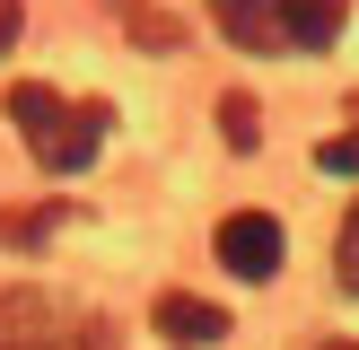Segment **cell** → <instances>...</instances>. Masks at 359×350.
I'll list each match as a JSON object with an SVG mask.
<instances>
[{
	"label": "cell",
	"instance_id": "6da1fadb",
	"mask_svg": "<svg viewBox=\"0 0 359 350\" xmlns=\"http://www.w3.org/2000/svg\"><path fill=\"white\" fill-rule=\"evenodd\" d=\"M9 122H18V140H27V158L44 175H79L88 158L105 149L114 105L105 97H62V88H44V79H18L9 88Z\"/></svg>",
	"mask_w": 359,
	"mask_h": 350
},
{
	"label": "cell",
	"instance_id": "7a4b0ae2",
	"mask_svg": "<svg viewBox=\"0 0 359 350\" xmlns=\"http://www.w3.org/2000/svg\"><path fill=\"white\" fill-rule=\"evenodd\" d=\"M0 350H114V324L62 307L35 280H0Z\"/></svg>",
	"mask_w": 359,
	"mask_h": 350
},
{
	"label": "cell",
	"instance_id": "3957f363",
	"mask_svg": "<svg viewBox=\"0 0 359 350\" xmlns=\"http://www.w3.org/2000/svg\"><path fill=\"white\" fill-rule=\"evenodd\" d=\"M280 254H290V237H280L272 210H228V219H219V262L237 280H272Z\"/></svg>",
	"mask_w": 359,
	"mask_h": 350
},
{
	"label": "cell",
	"instance_id": "277c9868",
	"mask_svg": "<svg viewBox=\"0 0 359 350\" xmlns=\"http://www.w3.org/2000/svg\"><path fill=\"white\" fill-rule=\"evenodd\" d=\"M149 324L167 332L175 350H202V342H219V332H228V315L210 307V298H193V289H167V298L149 307Z\"/></svg>",
	"mask_w": 359,
	"mask_h": 350
},
{
	"label": "cell",
	"instance_id": "5b68a950",
	"mask_svg": "<svg viewBox=\"0 0 359 350\" xmlns=\"http://www.w3.org/2000/svg\"><path fill=\"white\" fill-rule=\"evenodd\" d=\"M210 27L237 52H280V0H210Z\"/></svg>",
	"mask_w": 359,
	"mask_h": 350
},
{
	"label": "cell",
	"instance_id": "8992f818",
	"mask_svg": "<svg viewBox=\"0 0 359 350\" xmlns=\"http://www.w3.org/2000/svg\"><path fill=\"white\" fill-rule=\"evenodd\" d=\"M342 9L351 0H280V44L290 52H325L342 35Z\"/></svg>",
	"mask_w": 359,
	"mask_h": 350
},
{
	"label": "cell",
	"instance_id": "52a82bcc",
	"mask_svg": "<svg viewBox=\"0 0 359 350\" xmlns=\"http://www.w3.org/2000/svg\"><path fill=\"white\" fill-rule=\"evenodd\" d=\"M219 122H228V149H255V140H263L255 97H245V88H228V97H219Z\"/></svg>",
	"mask_w": 359,
	"mask_h": 350
},
{
	"label": "cell",
	"instance_id": "ba28073f",
	"mask_svg": "<svg viewBox=\"0 0 359 350\" xmlns=\"http://www.w3.org/2000/svg\"><path fill=\"white\" fill-rule=\"evenodd\" d=\"M333 280L359 298V202H351V219H342V237H333Z\"/></svg>",
	"mask_w": 359,
	"mask_h": 350
},
{
	"label": "cell",
	"instance_id": "9c48e42d",
	"mask_svg": "<svg viewBox=\"0 0 359 350\" xmlns=\"http://www.w3.org/2000/svg\"><path fill=\"white\" fill-rule=\"evenodd\" d=\"M351 122H359V105H351ZM316 167L325 175H359V132H333L325 149H316Z\"/></svg>",
	"mask_w": 359,
	"mask_h": 350
},
{
	"label": "cell",
	"instance_id": "30bf717a",
	"mask_svg": "<svg viewBox=\"0 0 359 350\" xmlns=\"http://www.w3.org/2000/svg\"><path fill=\"white\" fill-rule=\"evenodd\" d=\"M123 27H132L140 44H175V35H184V27H175V18H158V9H140V0H132V9H123Z\"/></svg>",
	"mask_w": 359,
	"mask_h": 350
},
{
	"label": "cell",
	"instance_id": "8fae6325",
	"mask_svg": "<svg viewBox=\"0 0 359 350\" xmlns=\"http://www.w3.org/2000/svg\"><path fill=\"white\" fill-rule=\"evenodd\" d=\"M53 219H62V202H53V210H18V219H0V237H9V245H35Z\"/></svg>",
	"mask_w": 359,
	"mask_h": 350
},
{
	"label": "cell",
	"instance_id": "7c38bea8",
	"mask_svg": "<svg viewBox=\"0 0 359 350\" xmlns=\"http://www.w3.org/2000/svg\"><path fill=\"white\" fill-rule=\"evenodd\" d=\"M9 35H18V0H0V52H9Z\"/></svg>",
	"mask_w": 359,
	"mask_h": 350
},
{
	"label": "cell",
	"instance_id": "4fadbf2b",
	"mask_svg": "<svg viewBox=\"0 0 359 350\" xmlns=\"http://www.w3.org/2000/svg\"><path fill=\"white\" fill-rule=\"evenodd\" d=\"M325 350H359V342H325Z\"/></svg>",
	"mask_w": 359,
	"mask_h": 350
},
{
	"label": "cell",
	"instance_id": "5bb4252c",
	"mask_svg": "<svg viewBox=\"0 0 359 350\" xmlns=\"http://www.w3.org/2000/svg\"><path fill=\"white\" fill-rule=\"evenodd\" d=\"M114 9H132V0H114Z\"/></svg>",
	"mask_w": 359,
	"mask_h": 350
}]
</instances>
